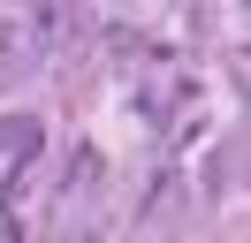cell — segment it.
<instances>
[{
	"label": "cell",
	"mask_w": 251,
	"mask_h": 243,
	"mask_svg": "<svg viewBox=\"0 0 251 243\" xmlns=\"http://www.w3.org/2000/svg\"><path fill=\"white\" fill-rule=\"evenodd\" d=\"M38 152H46V122L38 114H0V160H38Z\"/></svg>",
	"instance_id": "cell-1"
},
{
	"label": "cell",
	"mask_w": 251,
	"mask_h": 243,
	"mask_svg": "<svg viewBox=\"0 0 251 243\" xmlns=\"http://www.w3.org/2000/svg\"><path fill=\"white\" fill-rule=\"evenodd\" d=\"M31 23H38V38H69L76 30V0H38Z\"/></svg>",
	"instance_id": "cell-2"
},
{
	"label": "cell",
	"mask_w": 251,
	"mask_h": 243,
	"mask_svg": "<svg viewBox=\"0 0 251 243\" xmlns=\"http://www.w3.org/2000/svg\"><path fill=\"white\" fill-rule=\"evenodd\" d=\"M8 61H16V30L0 23V76H8Z\"/></svg>",
	"instance_id": "cell-3"
}]
</instances>
